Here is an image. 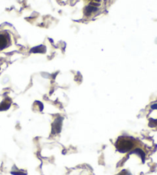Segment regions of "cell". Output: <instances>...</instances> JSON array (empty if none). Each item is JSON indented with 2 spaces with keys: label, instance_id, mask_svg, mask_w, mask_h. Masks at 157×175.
Returning <instances> with one entry per match:
<instances>
[{
  "label": "cell",
  "instance_id": "6da1fadb",
  "mask_svg": "<svg viewBox=\"0 0 157 175\" xmlns=\"http://www.w3.org/2000/svg\"><path fill=\"white\" fill-rule=\"evenodd\" d=\"M133 146V144L128 139H124V138H120L117 142V148L119 151L125 153L130 150Z\"/></svg>",
  "mask_w": 157,
  "mask_h": 175
},
{
  "label": "cell",
  "instance_id": "7a4b0ae2",
  "mask_svg": "<svg viewBox=\"0 0 157 175\" xmlns=\"http://www.w3.org/2000/svg\"><path fill=\"white\" fill-rule=\"evenodd\" d=\"M99 4L96 3V2H92L90 5H87L86 7L84 8V16L86 17H90L92 15L96 13L98 11V8L97 6H98Z\"/></svg>",
  "mask_w": 157,
  "mask_h": 175
},
{
  "label": "cell",
  "instance_id": "3957f363",
  "mask_svg": "<svg viewBox=\"0 0 157 175\" xmlns=\"http://www.w3.org/2000/svg\"><path fill=\"white\" fill-rule=\"evenodd\" d=\"M10 44V37L6 32L0 33V51L9 45Z\"/></svg>",
  "mask_w": 157,
  "mask_h": 175
},
{
  "label": "cell",
  "instance_id": "277c9868",
  "mask_svg": "<svg viewBox=\"0 0 157 175\" xmlns=\"http://www.w3.org/2000/svg\"><path fill=\"white\" fill-rule=\"evenodd\" d=\"M46 51L45 46L44 45H38L36 47H34L30 50V52L32 53H44Z\"/></svg>",
  "mask_w": 157,
  "mask_h": 175
},
{
  "label": "cell",
  "instance_id": "5b68a950",
  "mask_svg": "<svg viewBox=\"0 0 157 175\" xmlns=\"http://www.w3.org/2000/svg\"><path fill=\"white\" fill-rule=\"evenodd\" d=\"M151 108H152L153 109H157V103H156V104H153L152 106H151Z\"/></svg>",
  "mask_w": 157,
  "mask_h": 175
},
{
  "label": "cell",
  "instance_id": "8992f818",
  "mask_svg": "<svg viewBox=\"0 0 157 175\" xmlns=\"http://www.w3.org/2000/svg\"><path fill=\"white\" fill-rule=\"evenodd\" d=\"M101 0H92V2H96V3H99V2H101Z\"/></svg>",
  "mask_w": 157,
  "mask_h": 175
}]
</instances>
